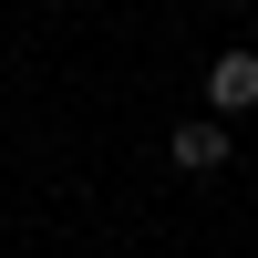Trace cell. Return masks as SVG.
<instances>
[{
	"instance_id": "1",
	"label": "cell",
	"mask_w": 258,
	"mask_h": 258,
	"mask_svg": "<svg viewBox=\"0 0 258 258\" xmlns=\"http://www.w3.org/2000/svg\"><path fill=\"white\" fill-rule=\"evenodd\" d=\"M227 114H197V124H165V165H176V176H217L227 165Z\"/></svg>"
},
{
	"instance_id": "2",
	"label": "cell",
	"mask_w": 258,
	"mask_h": 258,
	"mask_svg": "<svg viewBox=\"0 0 258 258\" xmlns=\"http://www.w3.org/2000/svg\"><path fill=\"white\" fill-rule=\"evenodd\" d=\"M207 114H258V52L248 41L207 62Z\"/></svg>"
}]
</instances>
